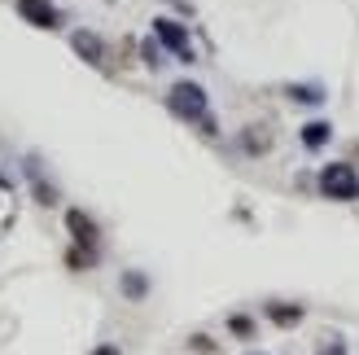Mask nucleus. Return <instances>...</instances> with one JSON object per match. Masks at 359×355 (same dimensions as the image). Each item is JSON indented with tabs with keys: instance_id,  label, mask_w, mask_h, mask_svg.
Listing matches in <instances>:
<instances>
[{
	"instance_id": "nucleus-1",
	"label": "nucleus",
	"mask_w": 359,
	"mask_h": 355,
	"mask_svg": "<svg viewBox=\"0 0 359 355\" xmlns=\"http://www.w3.org/2000/svg\"><path fill=\"white\" fill-rule=\"evenodd\" d=\"M167 105L184 119V123H197L206 136H219V128H215V119H210V110H206V88L202 83H175L171 88V97H167Z\"/></svg>"
},
{
	"instance_id": "nucleus-2",
	"label": "nucleus",
	"mask_w": 359,
	"mask_h": 355,
	"mask_svg": "<svg viewBox=\"0 0 359 355\" xmlns=\"http://www.w3.org/2000/svg\"><path fill=\"white\" fill-rule=\"evenodd\" d=\"M320 193H325L329 202H355L359 198V175L351 163H329L320 171Z\"/></svg>"
},
{
	"instance_id": "nucleus-3",
	"label": "nucleus",
	"mask_w": 359,
	"mask_h": 355,
	"mask_svg": "<svg viewBox=\"0 0 359 355\" xmlns=\"http://www.w3.org/2000/svg\"><path fill=\"white\" fill-rule=\"evenodd\" d=\"M154 35H158V40H163V44L175 53L180 62H193V48H189V31L180 27V22H171V18H158V22H154Z\"/></svg>"
},
{
	"instance_id": "nucleus-4",
	"label": "nucleus",
	"mask_w": 359,
	"mask_h": 355,
	"mask_svg": "<svg viewBox=\"0 0 359 355\" xmlns=\"http://www.w3.org/2000/svg\"><path fill=\"white\" fill-rule=\"evenodd\" d=\"M18 13H22L31 27H40V31H53L62 22V13L53 9V0H18Z\"/></svg>"
},
{
	"instance_id": "nucleus-5",
	"label": "nucleus",
	"mask_w": 359,
	"mask_h": 355,
	"mask_svg": "<svg viewBox=\"0 0 359 355\" xmlns=\"http://www.w3.org/2000/svg\"><path fill=\"white\" fill-rule=\"evenodd\" d=\"M66 228H70V237H75V246H83V250H97L101 228H97L93 215H83V210H66Z\"/></svg>"
},
{
	"instance_id": "nucleus-6",
	"label": "nucleus",
	"mask_w": 359,
	"mask_h": 355,
	"mask_svg": "<svg viewBox=\"0 0 359 355\" xmlns=\"http://www.w3.org/2000/svg\"><path fill=\"white\" fill-rule=\"evenodd\" d=\"M70 44H75V53H79L83 62H93V66L105 62V48H101V40H97L93 31H75V35H70Z\"/></svg>"
},
{
	"instance_id": "nucleus-7",
	"label": "nucleus",
	"mask_w": 359,
	"mask_h": 355,
	"mask_svg": "<svg viewBox=\"0 0 359 355\" xmlns=\"http://www.w3.org/2000/svg\"><path fill=\"white\" fill-rule=\"evenodd\" d=\"M267 321L280 325V329H294L302 321V307H294V303H272V307H267Z\"/></svg>"
},
{
	"instance_id": "nucleus-8",
	"label": "nucleus",
	"mask_w": 359,
	"mask_h": 355,
	"mask_svg": "<svg viewBox=\"0 0 359 355\" xmlns=\"http://www.w3.org/2000/svg\"><path fill=\"white\" fill-rule=\"evenodd\" d=\"M329 136H333L329 123H307V128H302V145H307V149H320V145H329Z\"/></svg>"
},
{
	"instance_id": "nucleus-9",
	"label": "nucleus",
	"mask_w": 359,
	"mask_h": 355,
	"mask_svg": "<svg viewBox=\"0 0 359 355\" xmlns=\"http://www.w3.org/2000/svg\"><path fill=\"white\" fill-rule=\"evenodd\" d=\"M31 185H35V198H40V206H53V202H57V193L44 185V175L35 171V163H31Z\"/></svg>"
},
{
	"instance_id": "nucleus-10",
	"label": "nucleus",
	"mask_w": 359,
	"mask_h": 355,
	"mask_svg": "<svg viewBox=\"0 0 359 355\" xmlns=\"http://www.w3.org/2000/svg\"><path fill=\"white\" fill-rule=\"evenodd\" d=\"M145 290H149V281L140 276V272H128V276H123V294H128V298H145Z\"/></svg>"
},
{
	"instance_id": "nucleus-11",
	"label": "nucleus",
	"mask_w": 359,
	"mask_h": 355,
	"mask_svg": "<svg viewBox=\"0 0 359 355\" xmlns=\"http://www.w3.org/2000/svg\"><path fill=\"white\" fill-rule=\"evenodd\" d=\"M290 97H294V101H307V105L325 101V97H320V88H316V83H307V88H302V83H294V88H290Z\"/></svg>"
},
{
	"instance_id": "nucleus-12",
	"label": "nucleus",
	"mask_w": 359,
	"mask_h": 355,
	"mask_svg": "<svg viewBox=\"0 0 359 355\" xmlns=\"http://www.w3.org/2000/svg\"><path fill=\"white\" fill-rule=\"evenodd\" d=\"M228 329L237 333V338H250V333H255V325H250V316H232V321H228Z\"/></svg>"
},
{
	"instance_id": "nucleus-13",
	"label": "nucleus",
	"mask_w": 359,
	"mask_h": 355,
	"mask_svg": "<svg viewBox=\"0 0 359 355\" xmlns=\"http://www.w3.org/2000/svg\"><path fill=\"white\" fill-rule=\"evenodd\" d=\"M259 132H263V128H250V132H245V149H255V154L272 145V140H267V136H259Z\"/></svg>"
},
{
	"instance_id": "nucleus-14",
	"label": "nucleus",
	"mask_w": 359,
	"mask_h": 355,
	"mask_svg": "<svg viewBox=\"0 0 359 355\" xmlns=\"http://www.w3.org/2000/svg\"><path fill=\"white\" fill-rule=\"evenodd\" d=\"M320 355H346L342 338H325V342H320Z\"/></svg>"
},
{
	"instance_id": "nucleus-15",
	"label": "nucleus",
	"mask_w": 359,
	"mask_h": 355,
	"mask_svg": "<svg viewBox=\"0 0 359 355\" xmlns=\"http://www.w3.org/2000/svg\"><path fill=\"white\" fill-rule=\"evenodd\" d=\"M193 351H215V342L206 338V333H197V338H193Z\"/></svg>"
},
{
	"instance_id": "nucleus-16",
	"label": "nucleus",
	"mask_w": 359,
	"mask_h": 355,
	"mask_svg": "<svg viewBox=\"0 0 359 355\" xmlns=\"http://www.w3.org/2000/svg\"><path fill=\"white\" fill-rule=\"evenodd\" d=\"M93 355H123V351H118V347H114V342H101V347H97V351H93Z\"/></svg>"
}]
</instances>
